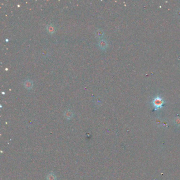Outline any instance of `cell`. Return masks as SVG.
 Masks as SVG:
<instances>
[{
  "mask_svg": "<svg viewBox=\"0 0 180 180\" xmlns=\"http://www.w3.org/2000/svg\"><path fill=\"white\" fill-rule=\"evenodd\" d=\"M23 85H24V87L27 90H30L33 86V81L30 80V79H27V80H26L24 81V83H23Z\"/></svg>",
  "mask_w": 180,
  "mask_h": 180,
  "instance_id": "cell-2",
  "label": "cell"
},
{
  "mask_svg": "<svg viewBox=\"0 0 180 180\" xmlns=\"http://www.w3.org/2000/svg\"><path fill=\"white\" fill-rule=\"evenodd\" d=\"M47 180H55V175L52 173H50L47 177Z\"/></svg>",
  "mask_w": 180,
  "mask_h": 180,
  "instance_id": "cell-7",
  "label": "cell"
},
{
  "mask_svg": "<svg viewBox=\"0 0 180 180\" xmlns=\"http://www.w3.org/2000/svg\"><path fill=\"white\" fill-rule=\"evenodd\" d=\"M95 35L98 39H101L104 35V32L102 29H98L95 31Z\"/></svg>",
  "mask_w": 180,
  "mask_h": 180,
  "instance_id": "cell-4",
  "label": "cell"
},
{
  "mask_svg": "<svg viewBox=\"0 0 180 180\" xmlns=\"http://www.w3.org/2000/svg\"><path fill=\"white\" fill-rule=\"evenodd\" d=\"M176 14L177 16H178L180 17V9L177 10V11L176 12Z\"/></svg>",
  "mask_w": 180,
  "mask_h": 180,
  "instance_id": "cell-11",
  "label": "cell"
},
{
  "mask_svg": "<svg viewBox=\"0 0 180 180\" xmlns=\"http://www.w3.org/2000/svg\"><path fill=\"white\" fill-rule=\"evenodd\" d=\"M174 123L176 126H180V117L175 118L174 120Z\"/></svg>",
  "mask_w": 180,
  "mask_h": 180,
  "instance_id": "cell-8",
  "label": "cell"
},
{
  "mask_svg": "<svg viewBox=\"0 0 180 180\" xmlns=\"http://www.w3.org/2000/svg\"><path fill=\"white\" fill-rule=\"evenodd\" d=\"M47 30L51 34L53 33L55 31V25L52 24H50L47 25Z\"/></svg>",
  "mask_w": 180,
  "mask_h": 180,
  "instance_id": "cell-5",
  "label": "cell"
},
{
  "mask_svg": "<svg viewBox=\"0 0 180 180\" xmlns=\"http://www.w3.org/2000/svg\"><path fill=\"white\" fill-rule=\"evenodd\" d=\"M152 103L153 104V106H154V107H155L154 110H156L161 108L163 106L165 103V102L163 99V98L160 97V96H157V97L154 98Z\"/></svg>",
  "mask_w": 180,
  "mask_h": 180,
  "instance_id": "cell-1",
  "label": "cell"
},
{
  "mask_svg": "<svg viewBox=\"0 0 180 180\" xmlns=\"http://www.w3.org/2000/svg\"><path fill=\"white\" fill-rule=\"evenodd\" d=\"M64 115H65V117L66 118L68 119H70L73 117V113L70 110H67L64 113Z\"/></svg>",
  "mask_w": 180,
  "mask_h": 180,
  "instance_id": "cell-6",
  "label": "cell"
},
{
  "mask_svg": "<svg viewBox=\"0 0 180 180\" xmlns=\"http://www.w3.org/2000/svg\"><path fill=\"white\" fill-rule=\"evenodd\" d=\"M98 46L99 48L102 49H105L108 47V43L105 40H100L99 42H98Z\"/></svg>",
  "mask_w": 180,
  "mask_h": 180,
  "instance_id": "cell-3",
  "label": "cell"
},
{
  "mask_svg": "<svg viewBox=\"0 0 180 180\" xmlns=\"http://www.w3.org/2000/svg\"><path fill=\"white\" fill-rule=\"evenodd\" d=\"M41 53H42V55L43 57H46L48 55V51L47 50H46V49H45V50H43L41 51Z\"/></svg>",
  "mask_w": 180,
  "mask_h": 180,
  "instance_id": "cell-10",
  "label": "cell"
},
{
  "mask_svg": "<svg viewBox=\"0 0 180 180\" xmlns=\"http://www.w3.org/2000/svg\"><path fill=\"white\" fill-rule=\"evenodd\" d=\"M155 123L157 125H160L162 124V120L160 119V118H157V119H156L155 120Z\"/></svg>",
  "mask_w": 180,
  "mask_h": 180,
  "instance_id": "cell-9",
  "label": "cell"
}]
</instances>
